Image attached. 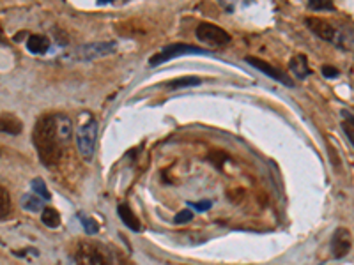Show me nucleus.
Instances as JSON below:
<instances>
[{
    "label": "nucleus",
    "mask_w": 354,
    "mask_h": 265,
    "mask_svg": "<svg viewBox=\"0 0 354 265\" xmlns=\"http://www.w3.org/2000/svg\"><path fill=\"white\" fill-rule=\"evenodd\" d=\"M342 128H344V131H345V134H347L349 141H351L352 147H354V117H347V121H344Z\"/></svg>",
    "instance_id": "22"
},
{
    "label": "nucleus",
    "mask_w": 354,
    "mask_h": 265,
    "mask_svg": "<svg viewBox=\"0 0 354 265\" xmlns=\"http://www.w3.org/2000/svg\"><path fill=\"white\" fill-rule=\"evenodd\" d=\"M211 201L209 200H204V201H199V203H197V201H193V203H192V201H189V203H188V207L189 209H192V211H199V212H202V211H207V209H211Z\"/></svg>",
    "instance_id": "23"
},
{
    "label": "nucleus",
    "mask_w": 354,
    "mask_h": 265,
    "mask_svg": "<svg viewBox=\"0 0 354 265\" xmlns=\"http://www.w3.org/2000/svg\"><path fill=\"white\" fill-rule=\"evenodd\" d=\"M32 140H34V147L37 149V154L44 166H53L55 163L61 161L64 141L59 134L55 115L39 117L34 126V131H32Z\"/></svg>",
    "instance_id": "1"
},
{
    "label": "nucleus",
    "mask_w": 354,
    "mask_h": 265,
    "mask_svg": "<svg viewBox=\"0 0 354 265\" xmlns=\"http://www.w3.org/2000/svg\"><path fill=\"white\" fill-rule=\"evenodd\" d=\"M289 69L297 80H305V78L310 74V67H308L307 57H303V55H296V57L289 62Z\"/></svg>",
    "instance_id": "13"
},
{
    "label": "nucleus",
    "mask_w": 354,
    "mask_h": 265,
    "mask_svg": "<svg viewBox=\"0 0 354 265\" xmlns=\"http://www.w3.org/2000/svg\"><path fill=\"white\" fill-rule=\"evenodd\" d=\"M96 141H98V121L89 119L76 131V149L85 161H91L94 158Z\"/></svg>",
    "instance_id": "2"
},
{
    "label": "nucleus",
    "mask_w": 354,
    "mask_h": 265,
    "mask_svg": "<svg viewBox=\"0 0 354 265\" xmlns=\"http://www.w3.org/2000/svg\"><path fill=\"white\" fill-rule=\"evenodd\" d=\"M308 7L312 11H335L333 2H330V0H310Z\"/></svg>",
    "instance_id": "20"
},
{
    "label": "nucleus",
    "mask_w": 354,
    "mask_h": 265,
    "mask_svg": "<svg viewBox=\"0 0 354 265\" xmlns=\"http://www.w3.org/2000/svg\"><path fill=\"white\" fill-rule=\"evenodd\" d=\"M192 219H193V211L192 209H184V211H181L176 218H174V221H176L177 225H184V223H189Z\"/></svg>",
    "instance_id": "21"
},
{
    "label": "nucleus",
    "mask_w": 354,
    "mask_h": 265,
    "mask_svg": "<svg viewBox=\"0 0 354 265\" xmlns=\"http://www.w3.org/2000/svg\"><path fill=\"white\" fill-rule=\"evenodd\" d=\"M11 212V196L4 188H0V219H4Z\"/></svg>",
    "instance_id": "18"
},
{
    "label": "nucleus",
    "mask_w": 354,
    "mask_h": 265,
    "mask_svg": "<svg viewBox=\"0 0 354 265\" xmlns=\"http://www.w3.org/2000/svg\"><path fill=\"white\" fill-rule=\"evenodd\" d=\"M352 246V237L351 232L344 226L337 228V232L333 233V239H331V249H333L335 258H344L349 251H351Z\"/></svg>",
    "instance_id": "8"
},
{
    "label": "nucleus",
    "mask_w": 354,
    "mask_h": 265,
    "mask_svg": "<svg viewBox=\"0 0 354 265\" xmlns=\"http://www.w3.org/2000/svg\"><path fill=\"white\" fill-rule=\"evenodd\" d=\"M78 219H80V223H81V226L85 228V232H87L89 235H92V233H98V230H99V226H98V223L94 221L92 218H87V216H84V214H78Z\"/></svg>",
    "instance_id": "19"
},
{
    "label": "nucleus",
    "mask_w": 354,
    "mask_h": 265,
    "mask_svg": "<svg viewBox=\"0 0 354 265\" xmlns=\"http://www.w3.org/2000/svg\"><path fill=\"white\" fill-rule=\"evenodd\" d=\"M76 265H112V260L105 249L92 242H78L74 249Z\"/></svg>",
    "instance_id": "3"
},
{
    "label": "nucleus",
    "mask_w": 354,
    "mask_h": 265,
    "mask_svg": "<svg viewBox=\"0 0 354 265\" xmlns=\"http://www.w3.org/2000/svg\"><path fill=\"white\" fill-rule=\"evenodd\" d=\"M27 48L34 55H44L48 51V48H50V39L46 36L36 34V36H31L27 39Z\"/></svg>",
    "instance_id": "12"
},
{
    "label": "nucleus",
    "mask_w": 354,
    "mask_h": 265,
    "mask_svg": "<svg viewBox=\"0 0 354 265\" xmlns=\"http://www.w3.org/2000/svg\"><path fill=\"white\" fill-rule=\"evenodd\" d=\"M308 31H312V34H315L317 37L324 41H335L337 39V31L331 23H328L322 18H307L305 20Z\"/></svg>",
    "instance_id": "9"
},
{
    "label": "nucleus",
    "mask_w": 354,
    "mask_h": 265,
    "mask_svg": "<svg viewBox=\"0 0 354 265\" xmlns=\"http://www.w3.org/2000/svg\"><path fill=\"white\" fill-rule=\"evenodd\" d=\"M202 80L199 76H181L177 80H172L169 83L170 91H179V89H188V87H195V85H200Z\"/></svg>",
    "instance_id": "15"
},
{
    "label": "nucleus",
    "mask_w": 354,
    "mask_h": 265,
    "mask_svg": "<svg viewBox=\"0 0 354 265\" xmlns=\"http://www.w3.org/2000/svg\"><path fill=\"white\" fill-rule=\"evenodd\" d=\"M23 131V122L14 113H0V133L20 134Z\"/></svg>",
    "instance_id": "10"
},
{
    "label": "nucleus",
    "mask_w": 354,
    "mask_h": 265,
    "mask_svg": "<svg viewBox=\"0 0 354 265\" xmlns=\"http://www.w3.org/2000/svg\"><path fill=\"white\" fill-rule=\"evenodd\" d=\"M32 193H34V195H37V196H41V198H43L44 201L51 198V195H50V191H48L46 184H44V181H43V179H39V177L32 181Z\"/></svg>",
    "instance_id": "17"
},
{
    "label": "nucleus",
    "mask_w": 354,
    "mask_h": 265,
    "mask_svg": "<svg viewBox=\"0 0 354 265\" xmlns=\"http://www.w3.org/2000/svg\"><path fill=\"white\" fill-rule=\"evenodd\" d=\"M21 207L31 212L44 211V200L41 196L34 195V193H29V195H23V198H21Z\"/></svg>",
    "instance_id": "14"
},
{
    "label": "nucleus",
    "mask_w": 354,
    "mask_h": 265,
    "mask_svg": "<svg viewBox=\"0 0 354 265\" xmlns=\"http://www.w3.org/2000/svg\"><path fill=\"white\" fill-rule=\"evenodd\" d=\"M320 71H322V74H324V76H326V78H337L338 76V69H337V67H333V66H322V69H320Z\"/></svg>",
    "instance_id": "24"
},
{
    "label": "nucleus",
    "mask_w": 354,
    "mask_h": 265,
    "mask_svg": "<svg viewBox=\"0 0 354 265\" xmlns=\"http://www.w3.org/2000/svg\"><path fill=\"white\" fill-rule=\"evenodd\" d=\"M117 51V43L115 41H106V43H91L81 46L76 51L80 61H94V58H101L106 55H112Z\"/></svg>",
    "instance_id": "6"
},
{
    "label": "nucleus",
    "mask_w": 354,
    "mask_h": 265,
    "mask_svg": "<svg viewBox=\"0 0 354 265\" xmlns=\"http://www.w3.org/2000/svg\"><path fill=\"white\" fill-rule=\"evenodd\" d=\"M197 39L204 44H209V46H225V44L230 43V34L227 31H223L222 27L214 23H209V21H204L197 27Z\"/></svg>",
    "instance_id": "5"
},
{
    "label": "nucleus",
    "mask_w": 354,
    "mask_h": 265,
    "mask_svg": "<svg viewBox=\"0 0 354 265\" xmlns=\"http://www.w3.org/2000/svg\"><path fill=\"white\" fill-rule=\"evenodd\" d=\"M117 212H119V218H121V221L124 223V225L128 226L129 230H133V232H140L142 225H140L139 218L133 214V211L129 209L128 203H121V205H119Z\"/></svg>",
    "instance_id": "11"
},
{
    "label": "nucleus",
    "mask_w": 354,
    "mask_h": 265,
    "mask_svg": "<svg viewBox=\"0 0 354 265\" xmlns=\"http://www.w3.org/2000/svg\"><path fill=\"white\" fill-rule=\"evenodd\" d=\"M182 55H209L207 50H202V48L192 46V44H184V43H174L165 46L161 51H158L156 55H152L149 58V66L156 67L159 64H165V62L172 61V58L182 57Z\"/></svg>",
    "instance_id": "4"
},
{
    "label": "nucleus",
    "mask_w": 354,
    "mask_h": 265,
    "mask_svg": "<svg viewBox=\"0 0 354 265\" xmlns=\"http://www.w3.org/2000/svg\"><path fill=\"white\" fill-rule=\"evenodd\" d=\"M247 62H248L250 66L255 67V69L262 71V73H264V74H267V76H269V78H273V80L280 81V83L287 85V87H294V81L290 80V78L287 76V74L283 73V71L278 69V67H275V66L267 64V62L260 61V58H257V57H247Z\"/></svg>",
    "instance_id": "7"
},
{
    "label": "nucleus",
    "mask_w": 354,
    "mask_h": 265,
    "mask_svg": "<svg viewBox=\"0 0 354 265\" xmlns=\"http://www.w3.org/2000/svg\"><path fill=\"white\" fill-rule=\"evenodd\" d=\"M41 221L48 226V228H57L61 225V214H59L55 209H44L43 214H41Z\"/></svg>",
    "instance_id": "16"
}]
</instances>
